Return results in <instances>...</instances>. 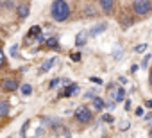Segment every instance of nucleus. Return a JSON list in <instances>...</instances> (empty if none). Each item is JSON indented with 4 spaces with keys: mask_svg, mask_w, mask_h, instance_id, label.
<instances>
[{
    "mask_svg": "<svg viewBox=\"0 0 152 138\" xmlns=\"http://www.w3.org/2000/svg\"><path fill=\"white\" fill-rule=\"evenodd\" d=\"M132 9H134L136 15L145 16V15H148L152 11V2H150V0H134V2H132Z\"/></svg>",
    "mask_w": 152,
    "mask_h": 138,
    "instance_id": "7ed1b4c3",
    "label": "nucleus"
},
{
    "mask_svg": "<svg viewBox=\"0 0 152 138\" xmlns=\"http://www.w3.org/2000/svg\"><path fill=\"white\" fill-rule=\"evenodd\" d=\"M0 7H9V9H13L15 6H13V0H6V2H0Z\"/></svg>",
    "mask_w": 152,
    "mask_h": 138,
    "instance_id": "6ab92c4d",
    "label": "nucleus"
},
{
    "mask_svg": "<svg viewBox=\"0 0 152 138\" xmlns=\"http://www.w3.org/2000/svg\"><path fill=\"white\" fill-rule=\"evenodd\" d=\"M50 16L54 22H66L70 18V4L66 0H54L50 6Z\"/></svg>",
    "mask_w": 152,
    "mask_h": 138,
    "instance_id": "f257e3e1",
    "label": "nucleus"
},
{
    "mask_svg": "<svg viewBox=\"0 0 152 138\" xmlns=\"http://www.w3.org/2000/svg\"><path fill=\"white\" fill-rule=\"evenodd\" d=\"M148 59H150V56H148V54H147V56H145V57H143V59H141V63H140V66H141V68H145V66H147V65H148Z\"/></svg>",
    "mask_w": 152,
    "mask_h": 138,
    "instance_id": "4be33fe9",
    "label": "nucleus"
},
{
    "mask_svg": "<svg viewBox=\"0 0 152 138\" xmlns=\"http://www.w3.org/2000/svg\"><path fill=\"white\" fill-rule=\"evenodd\" d=\"M84 16H86V18H93V16H97V9L93 7V4H88V6H86V9H84Z\"/></svg>",
    "mask_w": 152,
    "mask_h": 138,
    "instance_id": "2eb2a0df",
    "label": "nucleus"
},
{
    "mask_svg": "<svg viewBox=\"0 0 152 138\" xmlns=\"http://www.w3.org/2000/svg\"><path fill=\"white\" fill-rule=\"evenodd\" d=\"M36 138H39V136H36Z\"/></svg>",
    "mask_w": 152,
    "mask_h": 138,
    "instance_id": "4c0bfd02",
    "label": "nucleus"
},
{
    "mask_svg": "<svg viewBox=\"0 0 152 138\" xmlns=\"http://www.w3.org/2000/svg\"><path fill=\"white\" fill-rule=\"evenodd\" d=\"M93 108H95L97 111H100L102 108H106V102H104L100 97H95V99H93Z\"/></svg>",
    "mask_w": 152,
    "mask_h": 138,
    "instance_id": "dca6fc26",
    "label": "nucleus"
},
{
    "mask_svg": "<svg viewBox=\"0 0 152 138\" xmlns=\"http://www.w3.org/2000/svg\"><path fill=\"white\" fill-rule=\"evenodd\" d=\"M115 106H116V104H115V101H109V102H106V108H107V109H115Z\"/></svg>",
    "mask_w": 152,
    "mask_h": 138,
    "instance_id": "a878e982",
    "label": "nucleus"
},
{
    "mask_svg": "<svg viewBox=\"0 0 152 138\" xmlns=\"http://www.w3.org/2000/svg\"><path fill=\"white\" fill-rule=\"evenodd\" d=\"M45 41H47L45 34H39V36H36V43H45Z\"/></svg>",
    "mask_w": 152,
    "mask_h": 138,
    "instance_id": "5701e85b",
    "label": "nucleus"
},
{
    "mask_svg": "<svg viewBox=\"0 0 152 138\" xmlns=\"http://www.w3.org/2000/svg\"><path fill=\"white\" fill-rule=\"evenodd\" d=\"M45 48H54V50H59V41H57V38H56V36L48 38V40L45 41Z\"/></svg>",
    "mask_w": 152,
    "mask_h": 138,
    "instance_id": "ddd939ff",
    "label": "nucleus"
},
{
    "mask_svg": "<svg viewBox=\"0 0 152 138\" xmlns=\"http://www.w3.org/2000/svg\"><path fill=\"white\" fill-rule=\"evenodd\" d=\"M125 109H127V111L131 109V101H125Z\"/></svg>",
    "mask_w": 152,
    "mask_h": 138,
    "instance_id": "72a5a7b5",
    "label": "nucleus"
},
{
    "mask_svg": "<svg viewBox=\"0 0 152 138\" xmlns=\"http://www.w3.org/2000/svg\"><path fill=\"white\" fill-rule=\"evenodd\" d=\"M148 83H150V86H152V72H150V76H148Z\"/></svg>",
    "mask_w": 152,
    "mask_h": 138,
    "instance_id": "e433bc0d",
    "label": "nucleus"
},
{
    "mask_svg": "<svg viewBox=\"0 0 152 138\" xmlns=\"http://www.w3.org/2000/svg\"><path fill=\"white\" fill-rule=\"evenodd\" d=\"M29 4H20L18 7H16V16L20 18V20H25L27 16H29Z\"/></svg>",
    "mask_w": 152,
    "mask_h": 138,
    "instance_id": "0eeeda50",
    "label": "nucleus"
},
{
    "mask_svg": "<svg viewBox=\"0 0 152 138\" xmlns=\"http://www.w3.org/2000/svg\"><path fill=\"white\" fill-rule=\"evenodd\" d=\"M120 127H122V129H127V127H129V120H124V122L120 124Z\"/></svg>",
    "mask_w": 152,
    "mask_h": 138,
    "instance_id": "7c9ffc66",
    "label": "nucleus"
},
{
    "mask_svg": "<svg viewBox=\"0 0 152 138\" xmlns=\"http://www.w3.org/2000/svg\"><path fill=\"white\" fill-rule=\"evenodd\" d=\"M90 81L95 83V84H102V79H99V77H90Z\"/></svg>",
    "mask_w": 152,
    "mask_h": 138,
    "instance_id": "bb28decb",
    "label": "nucleus"
},
{
    "mask_svg": "<svg viewBox=\"0 0 152 138\" xmlns=\"http://www.w3.org/2000/svg\"><path fill=\"white\" fill-rule=\"evenodd\" d=\"M6 65V54H4V50H2V47H0V68H2Z\"/></svg>",
    "mask_w": 152,
    "mask_h": 138,
    "instance_id": "412c9836",
    "label": "nucleus"
},
{
    "mask_svg": "<svg viewBox=\"0 0 152 138\" xmlns=\"http://www.w3.org/2000/svg\"><path fill=\"white\" fill-rule=\"evenodd\" d=\"M20 92H22L23 97H29V95L32 93V86H31V84H23V86L20 88Z\"/></svg>",
    "mask_w": 152,
    "mask_h": 138,
    "instance_id": "f3484780",
    "label": "nucleus"
},
{
    "mask_svg": "<svg viewBox=\"0 0 152 138\" xmlns=\"http://www.w3.org/2000/svg\"><path fill=\"white\" fill-rule=\"evenodd\" d=\"M147 47H148V45H147V43H140V45H138V47H136V48H134V50H136V52H140V54H141V52H145V50H147Z\"/></svg>",
    "mask_w": 152,
    "mask_h": 138,
    "instance_id": "aec40b11",
    "label": "nucleus"
},
{
    "mask_svg": "<svg viewBox=\"0 0 152 138\" xmlns=\"http://www.w3.org/2000/svg\"><path fill=\"white\" fill-rule=\"evenodd\" d=\"M132 23H134L132 18H129V16H124V18H122V25H124V27H131Z\"/></svg>",
    "mask_w": 152,
    "mask_h": 138,
    "instance_id": "a211bd4d",
    "label": "nucleus"
},
{
    "mask_svg": "<svg viewBox=\"0 0 152 138\" xmlns=\"http://www.w3.org/2000/svg\"><path fill=\"white\" fill-rule=\"evenodd\" d=\"M99 4H100L102 11H104L106 15L113 13V9H115V0H99Z\"/></svg>",
    "mask_w": 152,
    "mask_h": 138,
    "instance_id": "423d86ee",
    "label": "nucleus"
},
{
    "mask_svg": "<svg viewBox=\"0 0 152 138\" xmlns=\"http://www.w3.org/2000/svg\"><path fill=\"white\" fill-rule=\"evenodd\" d=\"M59 83H61L59 79H52V81H50V84H48V86H50V90H52V88H56V86H57Z\"/></svg>",
    "mask_w": 152,
    "mask_h": 138,
    "instance_id": "b1692460",
    "label": "nucleus"
},
{
    "mask_svg": "<svg viewBox=\"0 0 152 138\" xmlns=\"http://www.w3.org/2000/svg\"><path fill=\"white\" fill-rule=\"evenodd\" d=\"M102 120H104V122H107V124H111V122H113L115 118H113L111 115H104V117H102Z\"/></svg>",
    "mask_w": 152,
    "mask_h": 138,
    "instance_id": "393cba45",
    "label": "nucleus"
},
{
    "mask_svg": "<svg viewBox=\"0 0 152 138\" xmlns=\"http://www.w3.org/2000/svg\"><path fill=\"white\" fill-rule=\"evenodd\" d=\"M111 99L116 101V102H122V101L125 99V90H124V88H116V92L111 93Z\"/></svg>",
    "mask_w": 152,
    "mask_h": 138,
    "instance_id": "f8f14e48",
    "label": "nucleus"
},
{
    "mask_svg": "<svg viewBox=\"0 0 152 138\" xmlns=\"http://www.w3.org/2000/svg\"><path fill=\"white\" fill-rule=\"evenodd\" d=\"M107 29V23L106 22H100V23H97V25H93L91 29H90V36H99L100 32H104Z\"/></svg>",
    "mask_w": 152,
    "mask_h": 138,
    "instance_id": "1a4fd4ad",
    "label": "nucleus"
},
{
    "mask_svg": "<svg viewBox=\"0 0 152 138\" xmlns=\"http://www.w3.org/2000/svg\"><path fill=\"white\" fill-rule=\"evenodd\" d=\"M72 59H73V61H81V54H79V52L72 54Z\"/></svg>",
    "mask_w": 152,
    "mask_h": 138,
    "instance_id": "c85d7f7f",
    "label": "nucleus"
},
{
    "mask_svg": "<svg viewBox=\"0 0 152 138\" xmlns=\"http://www.w3.org/2000/svg\"><path fill=\"white\" fill-rule=\"evenodd\" d=\"M9 109H11V104L7 101H0V118H4L9 115Z\"/></svg>",
    "mask_w": 152,
    "mask_h": 138,
    "instance_id": "9b49d317",
    "label": "nucleus"
},
{
    "mask_svg": "<svg viewBox=\"0 0 152 138\" xmlns=\"http://www.w3.org/2000/svg\"><path fill=\"white\" fill-rule=\"evenodd\" d=\"M88 31H81V32H77V36H75V47H84L86 45V41H88Z\"/></svg>",
    "mask_w": 152,
    "mask_h": 138,
    "instance_id": "39448f33",
    "label": "nucleus"
},
{
    "mask_svg": "<svg viewBox=\"0 0 152 138\" xmlns=\"http://www.w3.org/2000/svg\"><path fill=\"white\" fill-rule=\"evenodd\" d=\"M18 47H20V45H13V50H11V56H16V54H18Z\"/></svg>",
    "mask_w": 152,
    "mask_h": 138,
    "instance_id": "c756f323",
    "label": "nucleus"
},
{
    "mask_svg": "<svg viewBox=\"0 0 152 138\" xmlns=\"http://www.w3.org/2000/svg\"><path fill=\"white\" fill-rule=\"evenodd\" d=\"M43 133H45V129H43V127H38V129H36V136H41Z\"/></svg>",
    "mask_w": 152,
    "mask_h": 138,
    "instance_id": "2f4dec72",
    "label": "nucleus"
},
{
    "mask_svg": "<svg viewBox=\"0 0 152 138\" xmlns=\"http://www.w3.org/2000/svg\"><path fill=\"white\" fill-rule=\"evenodd\" d=\"M75 118H77V122H81V124H90L93 115H91L88 106H79L77 109H75Z\"/></svg>",
    "mask_w": 152,
    "mask_h": 138,
    "instance_id": "20e7f679",
    "label": "nucleus"
},
{
    "mask_svg": "<svg viewBox=\"0 0 152 138\" xmlns=\"http://www.w3.org/2000/svg\"><path fill=\"white\" fill-rule=\"evenodd\" d=\"M56 61H57V57H50V59H47V61H45V63L39 66V70H38V72H39V74H45V72H48L50 68L56 65Z\"/></svg>",
    "mask_w": 152,
    "mask_h": 138,
    "instance_id": "9d476101",
    "label": "nucleus"
},
{
    "mask_svg": "<svg viewBox=\"0 0 152 138\" xmlns=\"http://www.w3.org/2000/svg\"><path fill=\"white\" fill-rule=\"evenodd\" d=\"M20 88V81L16 77H6L0 81V92H4V93H13Z\"/></svg>",
    "mask_w": 152,
    "mask_h": 138,
    "instance_id": "f03ea898",
    "label": "nucleus"
},
{
    "mask_svg": "<svg viewBox=\"0 0 152 138\" xmlns=\"http://www.w3.org/2000/svg\"><path fill=\"white\" fill-rule=\"evenodd\" d=\"M145 106H147V108H152V99H150V101H145Z\"/></svg>",
    "mask_w": 152,
    "mask_h": 138,
    "instance_id": "f704fd0d",
    "label": "nucleus"
},
{
    "mask_svg": "<svg viewBox=\"0 0 152 138\" xmlns=\"http://www.w3.org/2000/svg\"><path fill=\"white\" fill-rule=\"evenodd\" d=\"M84 99H95V92H88V93H84Z\"/></svg>",
    "mask_w": 152,
    "mask_h": 138,
    "instance_id": "cd10ccee",
    "label": "nucleus"
},
{
    "mask_svg": "<svg viewBox=\"0 0 152 138\" xmlns=\"http://www.w3.org/2000/svg\"><path fill=\"white\" fill-rule=\"evenodd\" d=\"M134 113H136L138 117H141V115H143V108H136V111H134Z\"/></svg>",
    "mask_w": 152,
    "mask_h": 138,
    "instance_id": "473e14b6",
    "label": "nucleus"
},
{
    "mask_svg": "<svg viewBox=\"0 0 152 138\" xmlns=\"http://www.w3.org/2000/svg\"><path fill=\"white\" fill-rule=\"evenodd\" d=\"M136 70H138V65H132V66H131V72H132V74H134V72H136Z\"/></svg>",
    "mask_w": 152,
    "mask_h": 138,
    "instance_id": "c9c22d12",
    "label": "nucleus"
},
{
    "mask_svg": "<svg viewBox=\"0 0 152 138\" xmlns=\"http://www.w3.org/2000/svg\"><path fill=\"white\" fill-rule=\"evenodd\" d=\"M79 93V84H68L64 88V92L61 93V97H72V95H77Z\"/></svg>",
    "mask_w": 152,
    "mask_h": 138,
    "instance_id": "6e6552de",
    "label": "nucleus"
},
{
    "mask_svg": "<svg viewBox=\"0 0 152 138\" xmlns=\"http://www.w3.org/2000/svg\"><path fill=\"white\" fill-rule=\"evenodd\" d=\"M39 34H41V27L39 25H32L29 29V32H27V36L29 38H34V41H36V36H39Z\"/></svg>",
    "mask_w": 152,
    "mask_h": 138,
    "instance_id": "4468645a",
    "label": "nucleus"
}]
</instances>
